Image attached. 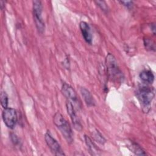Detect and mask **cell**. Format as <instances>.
Returning a JSON list of instances; mask_svg holds the SVG:
<instances>
[{"label": "cell", "mask_w": 156, "mask_h": 156, "mask_svg": "<svg viewBox=\"0 0 156 156\" xmlns=\"http://www.w3.org/2000/svg\"><path fill=\"white\" fill-rule=\"evenodd\" d=\"M155 96L153 87L147 85L139 87L136 91V96L138 99L142 110L144 112L147 113L151 108V102Z\"/></svg>", "instance_id": "cell-1"}, {"label": "cell", "mask_w": 156, "mask_h": 156, "mask_svg": "<svg viewBox=\"0 0 156 156\" xmlns=\"http://www.w3.org/2000/svg\"><path fill=\"white\" fill-rule=\"evenodd\" d=\"M107 73L110 80L115 83H121L123 79V74L120 70L114 55L108 53L105 57Z\"/></svg>", "instance_id": "cell-2"}, {"label": "cell", "mask_w": 156, "mask_h": 156, "mask_svg": "<svg viewBox=\"0 0 156 156\" xmlns=\"http://www.w3.org/2000/svg\"><path fill=\"white\" fill-rule=\"evenodd\" d=\"M53 121L56 127L62 133V135L68 143L73 141V133L69 122L63 118L62 115L57 112L53 116Z\"/></svg>", "instance_id": "cell-3"}, {"label": "cell", "mask_w": 156, "mask_h": 156, "mask_svg": "<svg viewBox=\"0 0 156 156\" xmlns=\"http://www.w3.org/2000/svg\"><path fill=\"white\" fill-rule=\"evenodd\" d=\"M43 6L40 1H33V15L35 24L38 31L42 34L44 30V23L42 18Z\"/></svg>", "instance_id": "cell-4"}, {"label": "cell", "mask_w": 156, "mask_h": 156, "mask_svg": "<svg viewBox=\"0 0 156 156\" xmlns=\"http://www.w3.org/2000/svg\"><path fill=\"white\" fill-rule=\"evenodd\" d=\"M2 118L5 126L9 129H13L17 122V113L13 108L7 107L4 108L2 113Z\"/></svg>", "instance_id": "cell-5"}, {"label": "cell", "mask_w": 156, "mask_h": 156, "mask_svg": "<svg viewBox=\"0 0 156 156\" xmlns=\"http://www.w3.org/2000/svg\"><path fill=\"white\" fill-rule=\"evenodd\" d=\"M62 92L67 101L71 102L73 105H76L77 107H80V101L76 91L69 84L63 82L62 85Z\"/></svg>", "instance_id": "cell-6"}, {"label": "cell", "mask_w": 156, "mask_h": 156, "mask_svg": "<svg viewBox=\"0 0 156 156\" xmlns=\"http://www.w3.org/2000/svg\"><path fill=\"white\" fill-rule=\"evenodd\" d=\"M45 141L50 149L51 151L55 155H65L60 145L57 142V141L52 137L51 133L48 131L44 135Z\"/></svg>", "instance_id": "cell-7"}, {"label": "cell", "mask_w": 156, "mask_h": 156, "mask_svg": "<svg viewBox=\"0 0 156 156\" xmlns=\"http://www.w3.org/2000/svg\"><path fill=\"white\" fill-rule=\"evenodd\" d=\"M66 110L68 112V114L69 115L70 118L72 121L73 126L74 129L78 131H81L82 129V126L80 123V121L76 114V112L75 111V108L74 107L73 104L67 101L66 103Z\"/></svg>", "instance_id": "cell-8"}, {"label": "cell", "mask_w": 156, "mask_h": 156, "mask_svg": "<svg viewBox=\"0 0 156 156\" xmlns=\"http://www.w3.org/2000/svg\"><path fill=\"white\" fill-rule=\"evenodd\" d=\"M79 27H80L82 35L85 41L87 43L91 44L92 43L93 37H92V34L91 32V29L89 24L85 21H81L79 24Z\"/></svg>", "instance_id": "cell-9"}, {"label": "cell", "mask_w": 156, "mask_h": 156, "mask_svg": "<svg viewBox=\"0 0 156 156\" xmlns=\"http://www.w3.org/2000/svg\"><path fill=\"white\" fill-rule=\"evenodd\" d=\"M80 93L85 101V102L88 107H93L95 105V101L90 92L85 88H80Z\"/></svg>", "instance_id": "cell-10"}, {"label": "cell", "mask_w": 156, "mask_h": 156, "mask_svg": "<svg viewBox=\"0 0 156 156\" xmlns=\"http://www.w3.org/2000/svg\"><path fill=\"white\" fill-rule=\"evenodd\" d=\"M141 80L146 83H152L154 80V75L149 69L143 70L140 74Z\"/></svg>", "instance_id": "cell-11"}, {"label": "cell", "mask_w": 156, "mask_h": 156, "mask_svg": "<svg viewBox=\"0 0 156 156\" xmlns=\"http://www.w3.org/2000/svg\"><path fill=\"white\" fill-rule=\"evenodd\" d=\"M85 143L87 146V147L88 148L89 152L91 153L93 155H97L99 154V151L98 150V148L96 147V146L94 144V143L92 141V140L90 139V138L87 135H85Z\"/></svg>", "instance_id": "cell-12"}, {"label": "cell", "mask_w": 156, "mask_h": 156, "mask_svg": "<svg viewBox=\"0 0 156 156\" xmlns=\"http://www.w3.org/2000/svg\"><path fill=\"white\" fill-rule=\"evenodd\" d=\"M130 149L136 155H142L146 154L144 151L138 144L135 143H132V144L130 145Z\"/></svg>", "instance_id": "cell-13"}, {"label": "cell", "mask_w": 156, "mask_h": 156, "mask_svg": "<svg viewBox=\"0 0 156 156\" xmlns=\"http://www.w3.org/2000/svg\"><path fill=\"white\" fill-rule=\"evenodd\" d=\"M0 101L2 107L4 108L7 107L8 105V95L5 91H2L0 95Z\"/></svg>", "instance_id": "cell-14"}, {"label": "cell", "mask_w": 156, "mask_h": 156, "mask_svg": "<svg viewBox=\"0 0 156 156\" xmlns=\"http://www.w3.org/2000/svg\"><path fill=\"white\" fill-rule=\"evenodd\" d=\"M94 138L95 140L97 142H98V143H101L102 144H104L105 143V141H106L105 139L103 137V136L97 130H96L95 133L94 134Z\"/></svg>", "instance_id": "cell-15"}, {"label": "cell", "mask_w": 156, "mask_h": 156, "mask_svg": "<svg viewBox=\"0 0 156 156\" xmlns=\"http://www.w3.org/2000/svg\"><path fill=\"white\" fill-rule=\"evenodd\" d=\"M144 44L146 49L155 51V44L149 38H146L144 39Z\"/></svg>", "instance_id": "cell-16"}, {"label": "cell", "mask_w": 156, "mask_h": 156, "mask_svg": "<svg viewBox=\"0 0 156 156\" xmlns=\"http://www.w3.org/2000/svg\"><path fill=\"white\" fill-rule=\"evenodd\" d=\"M95 2L96 3V4L101 8V9L105 12V13H107L108 11V6L107 5V4L105 3V1H95Z\"/></svg>", "instance_id": "cell-17"}, {"label": "cell", "mask_w": 156, "mask_h": 156, "mask_svg": "<svg viewBox=\"0 0 156 156\" xmlns=\"http://www.w3.org/2000/svg\"><path fill=\"white\" fill-rule=\"evenodd\" d=\"M119 2L123 4V5H124L128 9H130L131 7H132V5H133V2L131 1H119Z\"/></svg>", "instance_id": "cell-18"}, {"label": "cell", "mask_w": 156, "mask_h": 156, "mask_svg": "<svg viewBox=\"0 0 156 156\" xmlns=\"http://www.w3.org/2000/svg\"><path fill=\"white\" fill-rule=\"evenodd\" d=\"M10 137H11V140H12V141L13 142V143L15 144V145H17V144H20V141L18 140V138L17 137V136L13 133H11L10 135Z\"/></svg>", "instance_id": "cell-19"}, {"label": "cell", "mask_w": 156, "mask_h": 156, "mask_svg": "<svg viewBox=\"0 0 156 156\" xmlns=\"http://www.w3.org/2000/svg\"><path fill=\"white\" fill-rule=\"evenodd\" d=\"M151 24V25H150L151 29L152 30V32H153L154 35H155V25L154 23H152Z\"/></svg>", "instance_id": "cell-20"}, {"label": "cell", "mask_w": 156, "mask_h": 156, "mask_svg": "<svg viewBox=\"0 0 156 156\" xmlns=\"http://www.w3.org/2000/svg\"><path fill=\"white\" fill-rule=\"evenodd\" d=\"M0 3H1V9H2V10H3V9H4L3 6L4 5V4H5V1H1Z\"/></svg>", "instance_id": "cell-21"}]
</instances>
